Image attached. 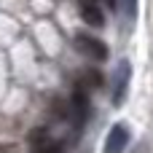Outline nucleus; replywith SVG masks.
Wrapping results in <instances>:
<instances>
[{
	"label": "nucleus",
	"mask_w": 153,
	"mask_h": 153,
	"mask_svg": "<svg viewBox=\"0 0 153 153\" xmlns=\"http://www.w3.org/2000/svg\"><path fill=\"white\" fill-rule=\"evenodd\" d=\"M89 94H91V91H86L83 86L75 83V86H73V94H70V100H67L70 118H73L78 134L83 132V126H86V121H89V116H91V100H89Z\"/></svg>",
	"instance_id": "nucleus-1"
},
{
	"label": "nucleus",
	"mask_w": 153,
	"mask_h": 153,
	"mask_svg": "<svg viewBox=\"0 0 153 153\" xmlns=\"http://www.w3.org/2000/svg\"><path fill=\"white\" fill-rule=\"evenodd\" d=\"M73 43H75V48H78L83 56H89V59H94V62H105V59L110 56L108 43H105V40H100L97 35H89V32H75Z\"/></svg>",
	"instance_id": "nucleus-2"
},
{
	"label": "nucleus",
	"mask_w": 153,
	"mask_h": 153,
	"mask_svg": "<svg viewBox=\"0 0 153 153\" xmlns=\"http://www.w3.org/2000/svg\"><path fill=\"white\" fill-rule=\"evenodd\" d=\"M129 81H132V62L129 59H121L116 65V73H113V105L121 108L126 102V94H129Z\"/></svg>",
	"instance_id": "nucleus-3"
},
{
	"label": "nucleus",
	"mask_w": 153,
	"mask_h": 153,
	"mask_svg": "<svg viewBox=\"0 0 153 153\" xmlns=\"http://www.w3.org/2000/svg\"><path fill=\"white\" fill-rule=\"evenodd\" d=\"M129 143H132V132H129V126L126 124H113L110 126V132H108V137H105V148L102 153H124L129 148Z\"/></svg>",
	"instance_id": "nucleus-4"
},
{
	"label": "nucleus",
	"mask_w": 153,
	"mask_h": 153,
	"mask_svg": "<svg viewBox=\"0 0 153 153\" xmlns=\"http://www.w3.org/2000/svg\"><path fill=\"white\" fill-rule=\"evenodd\" d=\"M78 11L89 27H105V11H102L100 0H78Z\"/></svg>",
	"instance_id": "nucleus-5"
},
{
	"label": "nucleus",
	"mask_w": 153,
	"mask_h": 153,
	"mask_svg": "<svg viewBox=\"0 0 153 153\" xmlns=\"http://www.w3.org/2000/svg\"><path fill=\"white\" fill-rule=\"evenodd\" d=\"M78 86H83L86 91H91V89H100L102 86V73L100 70H94V67H83L81 73H78V81H75Z\"/></svg>",
	"instance_id": "nucleus-6"
},
{
	"label": "nucleus",
	"mask_w": 153,
	"mask_h": 153,
	"mask_svg": "<svg viewBox=\"0 0 153 153\" xmlns=\"http://www.w3.org/2000/svg\"><path fill=\"white\" fill-rule=\"evenodd\" d=\"M48 140H51V137H48V132H46V129H32V132L27 134V143H30V148H32V151H40Z\"/></svg>",
	"instance_id": "nucleus-7"
},
{
	"label": "nucleus",
	"mask_w": 153,
	"mask_h": 153,
	"mask_svg": "<svg viewBox=\"0 0 153 153\" xmlns=\"http://www.w3.org/2000/svg\"><path fill=\"white\" fill-rule=\"evenodd\" d=\"M118 5H121V11H124V16L129 22L137 19V0H118Z\"/></svg>",
	"instance_id": "nucleus-8"
},
{
	"label": "nucleus",
	"mask_w": 153,
	"mask_h": 153,
	"mask_svg": "<svg viewBox=\"0 0 153 153\" xmlns=\"http://www.w3.org/2000/svg\"><path fill=\"white\" fill-rule=\"evenodd\" d=\"M35 153H65V145H62V143H56V140H48L40 151H35Z\"/></svg>",
	"instance_id": "nucleus-9"
},
{
	"label": "nucleus",
	"mask_w": 153,
	"mask_h": 153,
	"mask_svg": "<svg viewBox=\"0 0 153 153\" xmlns=\"http://www.w3.org/2000/svg\"><path fill=\"white\" fill-rule=\"evenodd\" d=\"M105 3H108L110 8H116V5H118V0H105Z\"/></svg>",
	"instance_id": "nucleus-10"
}]
</instances>
